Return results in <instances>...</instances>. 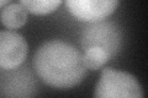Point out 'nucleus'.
Masks as SVG:
<instances>
[{
	"label": "nucleus",
	"mask_w": 148,
	"mask_h": 98,
	"mask_svg": "<svg viewBox=\"0 0 148 98\" xmlns=\"http://www.w3.org/2000/svg\"><path fill=\"white\" fill-rule=\"evenodd\" d=\"M63 0H20V4L27 12L37 16H46L53 14Z\"/></svg>",
	"instance_id": "nucleus-8"
},
{
	"label": "nucleus",
	"mask_w": 148,
	"mask_h": 98,
	"mask_svg": "<svg viewBox=\"0 0 148 98\" xmlns=\"http://www.w3.org/2000/svg\"><path fill=\"white\" fill-rule=\"evenodd\" d=\"M0 22L9 30H17L27 22V11L21 4H9L0 11Z\"/></svg>",
	"instance_id": "nucleus-7"
},
{
	"label": "nucleus",
	"mask_w": 148,
	"mask_h": 98,
	"mask_svg": "<svg viewBox=\"0 0 148 98\" xmlns=\"http://www.w3.org/2000/svg\"><path fill=\"white\" fill-rule=\"evenodd\" d=\"M83 54V62L86 69L90 70H99L111 59L109 54L105 52L103 48L99 47H90V48L84 49Z\"/></svg>",
	"instance_id": "nucleus-9"
},
{
	"label": "nucleus",
	"mask_w": 148,
	"mask_h": 98,
	"mask_svg": "<svg viewBox=\"0 0 148 98\" xmlns=\"http://www.w3.org/2000/svg\"><path fill=\"white\" fill-rule=\"evenodd\" d=\"M29 52L27 42L17 32L0 31V69L11 70L25 63Z\"/></svg>",
	"instance_id": "nucleus-6"
},
{
	"label": "nucleus",
	"mask_w": 148,
	"mask_h": 98,
	"mask_svg": "<svg viewBox=\"0 0 148 98\" xmlns=\"http://www.w3.org/2000/svg\"><path fill=\"white\" fill-rule=\"evenodd\" d=\"M34 69L46 85L59 90L79 85L88 70L80 50L59 39L45 42L36 50Z\"/></svg>",
	"instance_id": "nucleus-1"
},
{
	"label": "nucleus",
	"mask_w": 148,
	"mask_h": 98,
	"mask_svg": "<svg viewBox=\"0 0 148 98\" xmlns=\"http://www.w3.org/2000/svg\"><path fill=\"white\" fill-rule=\"evenodd\" d=\"M36 95V82L29 68L3 70L0 72V96L31 97Z\"/></svg>",
	"instance_id": "nucleus-5"
},
{
	"label": "nucleus",
	"mask_w": 148,
	"mask_h": 98,
	"mask_svg": "<svg viewBox=\"0 0 148 98\" xmlns=\"http://www.w3.org/2000/svg\"><path fill=\"white\" fill-rule=\"evenodd\" d=\"M94 96L96 98H142L143 90L131 74L105 68L95 86Z\"/></svg>",
	"instance_id": "nucleus-2"
},
{
	"label": "nucleus",
	"mask_w": 148,
	"mask_h": 98,
	"mask_svg": "<svg viewBox=\"0 0 148 98\" xmlns=\"http://www.w3.org/2000/svg\"><path fill=\"white\" fill-rule=\"evenodd\" d=\"M120 0H66V7L82 22H98L116 11Z\"/></svg>",
	"instance_id": "nucleus-4"
},
{
	"label": "nucleus",
	"mask_w": 148,
	"mask_h": 98,
	"mask_svg": "<svg viewBox=\"0 0 148 98\" xmlns=\"http://www.w3.org/2000/svg\"><path fill=\"white\" fill-rule=\"evenodd\" d=\"M122 44L121 30L114 22L98 21L89 23L82 33V48L86 49L90 47L103 48L110 58H114Z\"/></svg>",
	"instance_id": "nucleus-3"
},
{
	"label": "nucleus",
	"mask_w": 148,
	"mask_h": 98,
	"mask_svg": "<svg viewBox=\"0 0 148 98\" xmlns=\"http://www.w3.org/2000/svg\"><path fill=\"white\" fill-rule=\"evenodd\" d=\"M9 1H10V0H0V9H3L5 5H8Z\"/></svg>",
	"instance_id": "nucleus-10"
}]
</instances>
